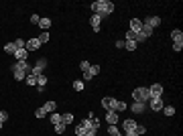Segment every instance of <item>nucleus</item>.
Here are the masks:
<instances>
[{
	"label": "nucleus",
	"mask_w": 183,
	"mask_h": 136,
	"mask_svg": "<svg viewBox=\"0 0 183 136\" xmlns=\"http://www.w3.org/2000/svg\"><path fill=\"white\" fill-rule=\"evenodd\" d=\"M12 69H19V71H25V73H31V69H33V67H31L27 61H16Z\"/></svg>",
	"instance_id": "nucleus-7"
},
{
	"label": "nucleus",
	"mask_w": 183,
	"mask_h": 136,
	"mask_svg": "<svg viewBox=\"0 0 183 136\" xmlns=\"http://www.w3.org/2000/svg\"><path fill=\"white\" fill-rule=\"evenodd\" d=\"M136 33H132V31H126V41H134Z\"/></svg>",
	"instance_id": "nucleus-39"
},
{
	"label": "nucleus",
	"mask_w": 183,
	"mask_h": 136,
	"mask_svg": "<svg viewBox=\"0 0 183 136\" xmlns=\"http://www.w3.org/2000/svg\"><path fill=\"white\" fill-rule=\"evenodd\" d=\"M90 22H92V28H94L96 33L100 31V22H102V16L100 14H92V18H90Z\"/></svg>",
	"instance_id": "nucleus-11"
},
{
	"label": "nucleus",
	"mask_w": 183,
	"mask_h": 136,
	"mask_svg": "<svg viewBox=\"0 0 183 136\" xmlns=\"http://www.w3.org/2000/svg\"><path fill=\"white\" fill-rule=\"evenodd\" d=\"M141 28H142V21L141 18H132V21H130V28L128 31H132V33H141Z\"/></svg>",
	"instance_id": "nucleus-8"
},
{
	"label": "nucleus",
	"mask_w": 183,
	"mask_h": 136,
	"mask_svg": "<svg viewBox=\"0 0 183 136\" xmlns=\"http://www.w3.org/2000/svg\"><path fill=\"white\" fill-rule=\"evenodd\" d=\"M61 122L65 124V126H67L69 122H73V114H71V112H67V114H63V120H61Z\"/></svg>",
	"instance_id": "nucleus-26"
},
{
	"label": "nucleus",
	"mask_w": 183,
	"mask_h": 136,
	"mask_svg": "<svg viewBox=\"0 0 183 136\" xmlns=\"http://www.w3.org/2000/svg\"><path fill=\"white\" fill-rule=\"evenodd\" d=\"M45 85H47V75H39V77H37V89L43 91Z\"/></svg>",
	"instance_id": "nucleus-16"
},
{
	"label": "nucleus",
	"mask_w": 183,
	"mask_h": 136,
	"mask_svg": "<svg viewBox=\"0 0 183 136\" xmlns=\"http://www.w3.org/2000/svg\"><path fill=\"white\" fill-rule=\"evenodd\" d=\"M12 71H14V79H16V81H22V79L27 77L25 71H19V69H12Z\"/></svg>",
	"instance_id": "nucleus-24"
},
{
	"label": "nucleus",
	"mask_w": 183,
	"mask_h": 136,
	"mask_svg": "<svg viewBox=\"0 0 183 136\" xmlns=\"http://www.w3.org/2000/svg\"><path fill=\"white\" fill-rule=\"evenodd\" d=\"M163 112H165V116H173L175 114V108L173 106H163Z\"/></svg>",
	"instance_id": "nucleus-28"
},
{
	"label": "nucleus",
	"mask_w": 183,
	"mask_h": 136,
	"mask_svg": "<svg viewBox=\"0 0 183 136\" xmlns=\"http://www.w3.org/2000/svg\"><path fill=\"white\" fill-rule=\"evenodd\" d=\"M35 67H39L41 71H43V69L47 67V61H45V59H39V61H37V65H35Z\"/></svg>",
	"instance_id": "nucleus-37"
},
{
	"label": "nucleus",
	"mask_w": 183,
	"mask_h": 136,
	"mask_svg": "<svg viewBox=\"0 0 183 136\" xmlns=\"http://www.w3.org/2000/svg\"><path fill=\"white\" fill-rule=\"evenodd\" d=\"M144 132H147V128H144V126H136V134H138V136L144 134Z\"/></svg>",
	"instance_id": "nucleus-42"
},
{
	"label": "nucleus",
	"mask_w": 183,
	"mask_h": 136,
	"mask_svg": "<svg viewBox=\"0 0 183 136\" xmlns=\"http://www.w3.org/2000/svg\"><path fill=\"white\" fill-rule=\"evenodd\" d=\"M14 45H16V49H25L27 41H25V39H16V41H14Z\"/></svg>",
	"instance_id": "nucleus-34"
},
{
	"label": "nucleus",
	"mask_w": 183,
	"mask_h": 136,
	"mask_svg": "<svg viewBox=\"0 0 183 136\" xmlns=\"http://www.w3.org/2000/svg\"><path fill=\"white\" fill-rule=\"evenodd\" d=\"M106 120H108V124H116L120 118H118V114H116V112H108V114H106Z\"/></svg>",
	"instance_id": "nucleus-17"
},
{
	"label": "nucleus",
	"mask_w": 183,
	"mask_h": 136,
	"mask_svg": "<svg viewBox=\"0 0 183 136\" xmlns=\"http://www.w3.org/2000/svg\"><path fill=\"white\" fill-rule=\"evenodd\" d=\"M35 116H37V118H45V116H47V112H45L43 108H37V110H35Z\"/></svg>",
	"instance_id": "nucleus-33"
},
{
	"label": "nucleus",
	"mask_w": 183,
	"mask_h": 136,
	"mask_svg": "<svg viewBox=\"0 0 183 136\" xmlns=\"http://www.w3.org/2000/svg\"><path fill=\"white\" fill-rule=\"evenodd\" d=\"M88 71H90L92 75H98V73H100V65H90Z\"/></svg>",
	"instance_id": "nucleus-32"
},
{
	"label": "nucleus",
	"mask_w": 183,
	"mask_h": 136,
	"mask_svg": "<svg viewBox=\"0 0 183 136\" xmlns=\"http://www.w3.org/2000/svg\"><path fill=\"white\" fill-rule=\"evenodd\" d=\"M25 81H27V85H31V88H33V85H37V77H35V75H31V73H27Z\"/></svg>",
	"instance_id": "nucleus-20"
},
{
	"label": "nucleus",
	"mask_w": 183,
	"mask_h": 136,
	"mask_svg": "<svg viewBox=\"0 0 183 136\" xmlns=\"http://www.w3.org/2000/svg\"><path fill=\"white\" fill-rule=\"evenodd\" d=\"M2 126H4V122H0V130H2Z\"/></svg>",
	"instance_id": "nucleus-45"
},
{
	"label": "nucleus",
	"mask_w": 183,
	"mask_h": 136,
	"mask_svg": "<svg viewBox=\"0 0 183 136\" xmlns=\"http://www.w3.org/2000/svg\"><path fill=\"white\" fill-rule=\"evenodd\" d=\"M92 10H94V14H100L104 18V16L114 12V2H110V0H96L92 4Z\"/></svg>",
	"instance_id": "nucleus-1"
},
{
	"label": "nucleus",
	"mask_w": 183,
	"mask_h": 136,
	"mask_svg": "<svg viewBox=\"0 0 183 136\" xmlns=\"http://www.w3.org/2000/svg\"><path fill=\"white\" fill-rule=\"evenodd\" d=\"M108 134L110 136H118V134H120L118 128H116V124H110V126H108Z\"/></svg>",
	"instance_id": "nucleus-27"
},
{
	"label": "nucleus",
	"mask_w": 183,
	"mask_h": 136,
	"mask_svg": "<svg viewBox=\"0 0 183 136\" xmlns=\"http://www.w3.org/2000/svg\"><path fill=\"white\" fill-rule=\"evenodd\" d=\"M116 102L118 100H114V98H104L102 100V106L108 110V112H116Z\"/></svg>",
	"instance_id": "nucleus-4"
},
{
	"label": "nucleus",
	"mask_w": 183,
	"mask_h": 136,
	"mask_svg": "<svg viewBox=\"0 0 183 136\" xmlns=\"http://www.w3.org/2000/svg\"><path fill=\"white\" fill-rule=\"evenodd\" d=\"M39 47H41L39 39H29V41H27V45H25V49H27V51H37Z\"/></svg>",
	"instance_id": "nucleus-10"
},
{
	"label": "nucleus",
	"mask_w": 183,
	"mask_h": 136,
	"mask_svg": "<svg viewBox=\"0 0 183 136\" xmlns=\"http://www.w3.org/2000/svg\"><path fill=\"white\" fill-rule=\"evenodd\" d=\"M128 108V106H126V104L124 102H120V100H118V102H116V112H124V110Z\"/></svg>",
	"instance_id": "nucleus-30"
},
{
	"label": "nucleus",
	"mask_w": 183,
	"mask_h": 136,
	"mask_svg": "<svg viewBox=\"0 0 183 136\" xmlns=\"http://www.w3.org/2000/svg\"><path fill=\"white\" fill-rule=\"evenodd\" d=\"M75 134H77V136H86V134H88V128L80 124V126H75Z\"/></svg>",
	"instance_id": "nucleus-25"
},
{
	"label": "nucleus",
	"mask_w": 183,
	"mask_h": 136,
	"mask_svg": "<svg viewBox=\"0 0 183 136\" xmlns=\"http://www.w3.org/2000/svg\"><path fill=\"white\" fill-rule=\"evenodd\" d=\"M39 27L43 28V31H49V27H51V21H49V18H41V21H39Z\"/></svg>",
	"instance_id": "nucleus-21"
},
{
	"label": "nucleus",
	"mask_w": 183,
	"mask_h": 136,
	"mask_svg": "<svg viewBox=\"0 0 183 136\" xmlns=\"http://www.w3.org/2000/svg\"><path fill=\"white\" fill-rule=\"evenodd\" d=\"M27 55H29L27 49H16L14 57H16V61H27Z\"/></svg>",
	"instance_id": "nucleus-14"
},
{
	"label": "nucleus",
	"mask_w": 183,
	"mask_h": 136,
	"mask_svg": "<svg viewBox=\"0 0 183 136\" xmlns=\"http://www.w3.org/2000/svg\"><path fill=\"white\" fill-rule=\"evenodd\" d=\"M149 94H151V98H163V85L161 83H153L149 88Z\"/></svg>",
	"instance_id": "nucleus-3"
},
{
	"label": "nucleus",
	"mask_w": 183,
	"mask_h": 136,
	"mask_svg": "<svg viewBox=\"0 0 183 136\" xmlns=\"http://www.w3.org/2000/svg\"><path fill=\"white\" fill-rule=\"evenodd\" d=\"M149 104H151V110L153 112H161L163 110V98H151Z\"/></svg>",
	"instance_id": "nucleus-5"
},
{
	"label": "nucleus",
	"mask_w": 183,
	"mask_h": 136,
	"mask_svg": "<svg viewBox=\"0 0 183 136\" xmlns=\"http://www.w3.org/2000/svg\"><path fill=\"white\" fill-rule=\"evenodd\" d=\"M171 39H173V43L175 41H183V33L179 31V28H175V31H171Z\"/></svg>",
	"instance_id": "nucleus-18"
},
{
	"label": "nucleus",
	"mask_w": 183,
	"mask_h": 136,
	"mask_svg": "<svg viewBox=\"0 0 183 136\" xmlns=\"http://www.w3.org/2000/svg\"><path fill=\"white\" fill-rule=\"evenodd\" d=\"M132 98H134V102H142L147 104L151 100V94H149V88H136L132 91Z\"/></svg>",
	"instance_id": "nucleus-2"
},
{
	"label": "nucleus",
	"mask_w": 183,
	"mask_h": 136,
	"mask_svg": "<svg viewBox=\"0 0 183 136\" xmlns=\"http://www.w3.org/2000/svg\"><path fill=\"white\" fill-rule=\"evenodd\" d=\"M141 33L144 35V37H147V39H149L151 35H153V28H151L149 25H147V22H142V28H141Z\"/></svg>",
	"instance_id": "nucleus-19"
},
{
	"label": "nucleus",
	"mask_w": 183,
	"mask_h": 136,
	"mask_svg": "<svg viewBox=\"0 0 183 136\" xmlns=\"http://www.w3.org/2000/svg\"><path fill=\"white\" fill-rule=\"evenodd\" d=\"M136 126H138V124H136V120H122V128L126 130V132H130V130H136Z\"/></svg>",
	"instance_id": "nucleus-9"
},
{
	"label": "nucleus",
	"mask_w": 183,
	"mask_h": 136,
	"mask_svg": "<svg viewBox=\"0 0 183 136\" xmlns=\"http://www.w3.org/2000/svg\"><path fill=\"white\" fill-rule=\"evenodd\" d=\"M92 77H94V75L90 73V71H83V79H86V81H90V79H92Z\"/></svg>",
	"instance_id": "nucleus-43"
},
{
	"label": "nucleus",
	"mask_w": 183,
	"mask_h": 136,
	"mask_svg": "<svg viewBox=\"0 0 183 136\" xmlns=\"http://www.w3.org/2000/svg\"><path fill=\"white\" fill-rule=\"evenodd\" d=\"M39 21H41L39 14H33V16H31V22H33V25H39Z\"/></svg>",
	"instance_id": "nucleus-41"
},
{
	"label": "nucleus",
	"mask_w": 183,
	"mask_h": 136,
	"mask_svg": "<svg viewBox=\"0 0 183 136\" xmlns=\"http://www.w3.org/2000/svg\"><path fill=\"white\" fill-rule=\"evenodd\" d=\"M4 51L10 53V55H14L16 53V45H14V43H6V45H4Z\"/></svg>",
	"instance_id": "nucleus-23"
},
{
	"label": "nucleus",
	"mask_w": 183,
	"mask_h": 136,
	"mask_svg": "<svg viewBox=\"0 0 183 136\" xmlns=\"http://www.w3.org/2000/svg\"><path fill=\"white\" fill-rule=\"evenodd\" d=\"M61 120H63V114H57V112H53V114H49V122L53 124V126L61 124Z\"/></svg>",
	"instance_id": "nucleus-13"
},
{
	"label": "nucleus",
	"mask_w": 183,
	"mask_h": 136,
	"mask_svg": "<svg viewBox=\"0 0 183 136\" xmlns=\"http://www.w3.org/2000/svg\"><path fill=\"white\" fill-rule=\"evenodd\" d=\"M37 39H39V43H41V45H43V43H49V31H43V33H41L39 37H37Z\"/></svg>",
	"instance_id": "nucleus-22"
},
{
	"label": "nucleus",
	"mask_w": 183,
	"mask_h": 136,
	"mask_svg": "<svg viewBox=\"0 0 183 136\" xmlns=\"http://www.w3.org/2000/svg\"><path fill=\"white\" fill-rule=\"evenodd\" d=\"M73 89L75 91H81V89H83V81H81V79H75L73 81Z\"/></svg>",
	"instance_id": "nucleus-29"
},
{
	"label": "nucleus",
	"mask_w": 183,
	"mask_h": 136,
	"mask_svg": "<svg viewBox=\"0 0 183 136\" xmlns=\"http://www.w3.org/2000/svg\"><path fill=\"white\" fill-rule=\"evenodd\" d=\"M142 22H147V25H149L151 28H153V31H155L157 27H159V25H161V16H149V18H147V21H142Z\"/></svg>",
	"instance_id": "nucleus-6"
},
{
	"label": "nucleus",
	"mask_w": 183,
	"mask_h": 136,
	"mask_svg": "<svg viewBox=\"0 0 183 136\" xmlns=\"http://www.w3.org/2000/svg\"><path fill=\"white\" fill-rule=\"evenodd\" d=\"M8 120V112L6 110H0V122H6Z\"/></svg>",
	"instance_id": "nucleus-38"
},
{
	"label": "nucleus",
	"mask_w": 183,
	"mask_h": 136,
	"mask_svg": "<svg viewBox=\"0 0 183 136\" xmlns=\"http://www.w3.org/2000/svg\"><path fill=\"white\" fill-rule=\"evenodd\" d=\"M126 136H138V134H136V130H130V132H126Z\"/></svg>",
	"instance_id": "nucleus-44"
},
{
	"label": "nucleus",
	"mask_w": 183,
	"mask_h": 136,
	"mask_svg": "<svg viewBox=\"0 0 183 136\" xmlns=\"http://www.w3.org/2000/svg\"><path fill=\"white\" fill-rule=\"evenodd\" d=\"M181 49H183V41H175V43H173V51H177V53H179Z\"/></svg>",
	"instance_id": "nucleus-35"
},
{
	"label": "nucleus",
	"mask_w": 183,
	"mask_h": 136,
	"mask_svg": "<svg viewBox=\"0 0 183 136\" xmlns=\"http://www.w3.org/2000/svg\"><path fill=\"white\" fill-rule=\"evenodd\" d=\"M130 112H132V114H142V112H144V104H142V102L130 104Z\"/></svg>",
	"instance_id": "nucleus-12"
},
{
	"label": "nucleus",
	"mask_w": 183,
	"mask_h": 136,
	"mask_svg": "<svg viewBox=\"0 0 183 136\" xmlns=\"http://www.w3.org/2000/svg\"><path fill=\"white\" fill-rule=\"evenodd\" d=\"M43 110H45L47 114H53L55 110H57V104H55V102H51V100H49V102H45V104H43Z\"/></svg>",
	"instance_id": "nucleus-15"
},
{
	"label": "nucleus",
	"mask_w": 183,
	"mask_h": 136,
	"mask_svg": "<svg viewBox=\"0 0 183 136\" xmlns=\"http://www.w3.org/2000/svg\"><path fill=\"white\" fill-rule=\"evenodd\" d=\"M80 69H81V71H88V69H90V63L88 61H81L80 63Z\"/></svg>",
	"instance_id": "nucleus-40"
},
{
	"label": "nucleus",
	"mask_w": 183,
	"mask_h": 136,
	"mask_svg": "<svg viewBox=\"0 0 183 136\" xmlns=\"http://www.w3.org/2000/svg\"><path fill=\"white\" fill-rule=\"evenodd\" d=\"M124 47L128 49V51H134V49H136V43L134 41H124Z\"/></svg>",
	"instance_id": "nucleus-31"
},
{
	"label": "nucleus",
	"mask_w": 183,
	"mask_h": 136,
	"mask_svg": "<svg viewBox=\"0 0 183 136\" xmlns=\"http://www.w3.org/2000/svg\"><path fill=\"white\" fill-rule=\"evenodd\" d=\"M118 136H120V134H118Z\"/></svg>",
	"instance_id": "nucleus-46"
},
{
	"label": "nucleus",
	"mask_w": 183,
	"mask_h": 136,
	"mask_svg": "<svg viewBox=\"0 0 183 136\" xmlns=\"http://www.w3.org/2000/svg\"><path fill=\"white\" fill-rule=\"evenodd\" d=\"M55 132H57V134H63V132H65V124L63 122L57 124V126H55Z\"/></svg>",
	"instance_id": "nucleus-36"
}]
</instances>
